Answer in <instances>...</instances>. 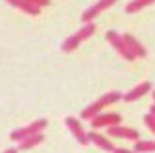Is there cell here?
Returning <instances> with one entry per match:
<instances>
[{"instance_id":"obj_18","label":"cell","mask_w":155,"mask_h":153,"mask_svg":"<svg viewBox=\"0 0 155 153\" xmlns=\"http://www.w3.org/2000/svg\"><path fill=\"white\" fill-rule=\"evenodd\" d=\"M113 153H136V151H130V149H124V147H114Z\"/></svg>"},{"instance_id":"obj_6","label":"cell","mask_w":155,"mask_h":153,"mask_svg":"<svg viewBox=\"0 0 155 153\" xmlns=\"http://www.w3.org/2000/svg\"><path fill=\"white\" fill-rule=\"evenodd\" d=\"M116 2V0H99V2L97 4H93V6L91 8H87V10L81 14V20H84L85 23H91L95 20L97 16H99L101 12H105V10H109L110 6H113V4Z\"/></svg>"},{"instance_id":"obj_19","label":"cell","mask_w":155,"mask_h":153,"mask_svg":"<svg viewBox=\"0 0 155 153\" xmlns=\"http://www.w3.org/2000/svg\"><path fill=\"white\" fill-rule=\"evenodd\" d=\"M4 153H18V149H16V147H10V149H6Z\"/></svg>"},{"instance_id":"obj_15","label":"cell","mask_w":155,"mask_h":153,"mask_svg":"<svg viewBox=\"0 0 155 153\" xmlns=\"http://www.w3.org/2000/svg\"><path fill=\"white\" fill-rule=\"evenodd\" d=\"M155 0H132L130 4H126V14H136V12H140L142 8L145 6H149V4H153Z\"/></svg>"},{"instance_id":"obj_17","label":"cell","mask_w":155,"mask_h":153,"mask_svg":"<svg viewBox=\"0 0 155 153\" xmlns=\"http://www.w3.org/2000/svg\"><path fill=\"white\" fill-rule=\"evenodd\" d=\"M25 2L33 4V6H37V8H45V6L51 4V0H25Z\"/></svg>"},{"instance_id":"obj_20","label":"cell","mask_w":155,"mask_h":153,"mask_svg":"<svg viewBox=\"0 0 155 153\" xmlns=\"http://www.w3.org/2000/svg\"><path fill=\"white\" fill-rule=\"evenodd\" d=\"M149 114H153V116H155V105H151V109H149Z\"/></svg>"},{"instance_id":"obj_14","label":"cell","mask_w":155,"mask_h":153,"mask_svg":"<svg viewBox=\"0 0 155 153\" xmlns=\"http://www.w3.org/2000/svg\"><path fill=\"white\" fill-rule=\"evenodd\" d=\"M134 151L136 153H151L155 151V142L151 140H138L134 145Z\"/></svg>"},{"instance_id":"obj_8","label":"cell","mask_w":155,"mask_h":153,"mask_svg":"<svg viewBox=\"0 0 155 153\" xmlns=\"http://www.w3.org/2000/svg\"><path fill=\"white\" fill-rule=\"evenodd\" d=\"M107 134L109 136H113V138H124V140H134V142H138L140 140V134L138 130H134V128H128V126H110V128H107Z\"/></svg>"},{"instance_id":"obj_12","label":"cell","mask_w":155,"mask_h":153,"mask_svg":"<svg viewBox=\"0 0 155 153\" xmlns=\"http://www.w3.org/2000/svg\"><path fill=\"white\" fill-rule=\"evenodd\" d=\"M6 2L10 4V6H14V8H18V10L29 14V16H39V14H41V8L33 6V4L25 2V0H6Z\"/></svg>"},{"instance_id":"obj_9","label":"cell","mask_w":155,"mask_h":153,"mask_svg":"<svg viewBox=\"0 0 155 153\" xmlns=\"http://www.w3.org/2000/svg\"><path fill=\"white\" fill-rule=\"evenodd\" d=\"M122 39H124V43H126V47H128V50L132 52L136 58H143V56H147V50H145V47H143L138 39H136L134 35L126 33V35H122Z\"/></svg>"},{"instance_id":"obj_1","label":"cell","mask_w":155,"mask_h":153,"mask_svg":"<svg viewBox=\"0 0 155 153\" xmlns=\"http://www.w3.org/2000/svg\"><path fill=\"white\" fill-rule=\"evenodd\" d=\"M122 99V95L118 91H110V93H105L101 99H97L95 103H91L89 107H85L84 111H81V118H85V120H91V118H95L97 114H101L105 107H109V105H113L116 101H120Z\"/></svg>"},{"instance_id":"obj_11","label":"cell","mask_w":155,"mask_h":153,"mask_svg":"<svg viewBox=\"0 0 155 153\" xmlns=\"http://www.w3.org/2000/svg\"><path fill=\"white\" fill-rule=\"evenodd\" d=\"M87 138H89V142H91V143H95V145H97V147H101L103 151H114V145L110 143L109 138L101 136V134H97V132L87 134Z\"/></svg>"},{"instance_id":"obj_21","label":"cell","mask_w":155,"mask_h":153,"mask_svg":"<svg viewBox=\"0 0 155 153\" xmlns=\"http://www.w3.org/2000/svg\"><path fill=\"white\" fill-rule=\"evenodd\" d=\"M153 101H155V91H153ZM153 105H155V103H153Z\"/></svg>"},{"instance_id":"obj_4","label":"cell","mask_w":155,"mask_h":153,"mask_svg":"<svg viewBox=\"0 0 155 153\" xmlns=\"http://www.w3.org/2000/svg\"><path fill=\"white\" fill-rule=\"evenodd\" d=\"M107 41L110 43V45L114 47V50L118 52L122 58H126V60H130L132 62L136 56L132 54V52L128 50V47H126V43H124V39H122V35H118L116 31H107Z\"/></svg>"},{"instance_id":"obj_10","label":"cell","mask_w":155,"mask_h":153,"mask_svg":"<svg viewBox=\"0 0 155 153\" xmlns=\"http://www.w3.org/2000/svg\"><path fill=\"white\" fill-rule=\"evenodd\" d=\"M151 91V83L149 82H142V83H138L134 89H130L126 95H122V99L126 103H132V101H138L140 97H143L145 93H149Z\"/></svg>"},{"instance_id":"obj_5","label":"cell","mask_w":155,"mask_h":153,"mask_svg":"<svg viewBox=\"0 0 155 153\" xmlns=\"http://www.w3.org/2000/svg\"><path fill=\"white\" fill-rule=\"evenodd\" d=\"M120 120L122 118L116 112H101L95 118H91V126L93 128H110V126H118Z\"/></svg>"},{"instance_id":"obj_7","label":"cell","mask_w":155,"mask_h":153,"mask_svg":"<svg viewBox=\"0 0 155 153\" xmlns=\"http://www.w3.org/2000/svg\"><path fill=\"white\" fill-rule=\"evenodd\" d=\"M66 126H68V130L74 134V138H76V140L81 143V145H87V143H89L87 132L84 130V126L80 124V120H78V118H74V116H68V118H66Z\"/></svg>"},{"instance_id":"obj_16","label":"cell","mask_w":155,"mask_h":153,"mask_svg":"<svg viewBox=\"0 0 155 153\" xmlns=\"http://www.w3.org/2000/svg\"><path fill=\"white\" fill-rule=\"evenodd\" d=\"M143 122H145V126H147L149 130L155 134V116H153V114H145V116H143Z\"/></svg>"},{"instance_id":"obj_13","label":"cell","mask_w":155,"mask_h":153,"mask_svg":"<svg viewBox=\"0 0 155 153\" xmlns=\"http://www.w3.org/2000/svg\"><path fill=\"white\" fill-rule=\"evenodd\" d=\"M43 142H45V136H43V134H37V136H33V138H27V140L19 142L18 149H31V147H35V145H39V143H43Z\"/></svg>"},{"instance_id":"obj_2","label":"cell","mask_w":155,"mask_h":153,"mask_svg":"<svg viewBox=\"0 0 155 153\" xmlns=\"http://www.w3.org/2000/svg\"><path fill=\"white\" fill-rule=\"evenodd\" d=\"M93 33H95V23H93V21H91V23H85L84 27H80V29H78L74 35H70L64 43H62V50H64V52L76 50L78 47H80V43H84L85 39H89Z\"/></svg>"},{"instance_id":"obj_3","label":"cell","mask_w":155,"mask_h":153,"mask_svg":"<svg viewBox=\"0 0 155 153\" xmlns=\"http://www.w3.org/2000/svg\"><path fill=\"white\" fill-rule=\"evenodd\" d=\"M47 120L45 118H41V120H35V122H31V124H27V126H23V128H18V130H14L12 134H10V140H14V142H23V140H27V138H33V136H37V134H43V130L47 128Z\"/></svg>"}]
</instances>
